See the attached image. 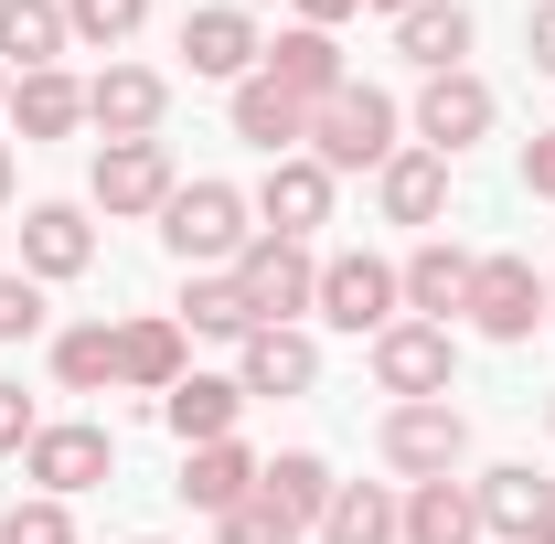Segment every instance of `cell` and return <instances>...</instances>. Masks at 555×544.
I'll return each instance as SVG.
<instances>
[{"label": "cell", "instance_id": "6da1fadb", "mask_svg": "<svg viewBox=\"0 0 555 544\" xmlns=\"http://www.w3.org/2000/svg\"><path fill=\"white\" fill-rule=\"evenodd\" d=\"M396 129H406V118H396V96L352 75L343 96H321V107H310V160H321L332 182H343V171H385V160L406 150Z\"/></svg>", "mask_w": 555, "mask_h": 544}, {"label": "cell", "instance_id": "7a4b0ae2", "mask_svg": "<svg viewBox=\"0 0 555 544\" xmlns=\"http://www.w3.org/2000/svg\"><path fill=\"white\" fill-rule=\"evenodd\" d=\"M160 246L182 257V277L193 268H235V257L257 246V204H246L235 182H182V193L160 204Z\"/></svg>", "mask_w": 555, "mask_h": 544}, {"label": "cell", "instance_id": "3957f363", "mask_svg": "<svg viewBox=\"0 0 555 544\" xmlns=\"http://www.w3.org/2000/svg\"><path fill=\"white\" fill-rule=\"evenodd\" d=\"M22 480H33L43 502H75V491L118 480V438H107L96 416H43V438L22 449Z\"/></svg>", "mask_w": 555, "mask_h": 544}, {"label": "cell", "instance_id": "277c9868", "mask_svg": "<svg viewBox=\"0 0 555 544\" xmlns=\"http://www.w3.org/2000/svg\"><path fill=\"white\" fill-rule=\"evenodd\" d=\"M310 310H321L332 332L374 341V332H396V321H406V288H396L385 257H363V246H352V257H321V299H310Z\"/></svg>", "mask_w": 555, "mask_h": 544}, {"label": "cell", "instance_id": "5b68a950", "mask_svg": "<svg viewBox=\"0 0 555 544\" xmlns=\"http://www.w3.org/2000/svg\"><path fill=\"white\" fill-rule=\"evenodd\" d=\"M385 470L396 480H449L460 459H470V416L449 406V396H427V406H385Z\"/></svg>", "mask_w": 555, "mask_h": 544}, {"label": "cell", "instance_id": "8992f818", "mask_svg": "<svg viewBox=\"0 0 555 544\" xmlns=\"http://www.w3.org/2000/svg\"><path fill=\"white\" fill-rule=\"evenodd\" d=\"M374 385H385L396 406L449 396V385H460V341H449V321H396V332H374Z\"/></svg>", "mask_w": 555, "mask_h": 544}, {"label": "cell", "instance_id": "52a82bcc", "mask_svg": "<svg viewBox=\"0 0 555 544\" xmlns=\"http://www.w3.org/2000/svg\"><path fill=\"white\" fill-rule=\"evenodd\" d=\"M86 193H96V213H160L171 193H182V171H171V150L160 139H107L96 150V171H86Z\"/></svg>", "mask_w": 555, "mask_h": 544}, {"label": "cell", "instance_id": "ba28073f", "mask_svg": "<svg viewBox=\"0 0 555 544\" xmlns=\"http://www.w3.org/2000/svg\"><path fill=\"white\" fill-rule=\"evenodd\" d=\"M235 288H246L257 332H268V321H299V310L321 299V257H310V246H288V235H257V246L235 257Z\"/></svg>", "mask_w": 555, "mask_h": 544}, {"label": "cell", "instance_id": "9c48e42d", "mask_svg": "<svg viewBox=\"0 0 555 544\" xmlns=\"http://www.w3.org/2000/svg\"><path fill=\"white\" fill-rule=\"evenodd\" d=\"M491 118H502V96H491L481 75H427L416 86V150H438V160H460L470 139H491Z\"/></svg>", "mask_w": 555, "mask_h": 544}, {"label": "cell", "instance_id": "30bf717a", "mask_svg": "<svg viewBox=\"0 0 555 544\" xmlns=\"http://www.w3.org/2000/svg\"><path fill=\"white\" fill-rule=\"evenodd\" d=\"M246 204H257V235H288V246H310V235L332 224V171H321L310 150H288V160H268V182H257Z\"/></svg>", "mask_w": 555, "mask_h": 544}, {"label": "cell", "instance_id": "8fae6325", "mask_svg": "<svg viewBox=\"0 0 555 544\" xmlns=\"http://www.w3.org/2000/svg\"><path fill=\"white\" fill-rule=\"evenodd\" d=\"M534 321H545L534 257H481V268H470V332L481 341H534Z\"/></svg>", "mask_w": 555, "mask_h": 544}, {"label": "cell", "instance_id": "7c38bea8", "mask_svg": "<svg viewBox=\"0 0 555 544\" xmlns=\"http://www.w3.org/2000/svg\"><path fill=\"white\" fill-rule=\"evenodd\" d=\"M160 118H171V75L160 65H107L86 86V129H107V139H160Z\"/></svg>", "mask_w": 555, "mask_h": 544}, {"label": "cell", "instance_id": "4fadbf2b", "mask_svg": "<svg viewBox=\"0 0 555 544\" xmlns=\"http://www.w3.org/2000/svg\"><path fill=\"white\" fill-rule=\"evenodd\" d=\"M257 54H268V33H257V11H235V0H214V11H193V22H182V65L214 75V86H246V75H257Z\"/></svg>", "mask_w": 555, "mask_h": 544}, {"label": "cell", "instance_id": "5bb4252c", "mask_svg": "<svg viewBox=\"0 0 555 544\" xmlns=\"http://www.w3.org/2000/svg\"><path fill=\"white\" fill-rule=\"evenodd\" d=\"M235 385H246V396H310V385H321V341L299 332V321L246 332L235 341Z\"/></svg>", "mask_w": 555, "mask_h": 544}, {"label": "cell", "instance_id": "9a60e30c", "mask_svg": "<svg viewBox=\"0 0 555 544\" xmlns=\"http://www.w3.org/2000/svg\"><path fill=\"white\" fill-rule=\"evenodd\" d=\"M257 75H268V86H288V96H310V107H321V96H343V86H352L343 43H332L321 22H288V33H268V54H257Z\"/></svg>", "mask_w": 555, "mask_h": 544}, {"label": "cell", "instance_id": "2e32d148", "mask_svg": "<svg viewBox=\"0 0 555 544\" xmlns=\"http://www.w3.org/2000/svg\"><path fill=\"white\" fill-rule=\"evenodd\" d=\"M96 268V224H86V204H33L22 213V277H86Z\"/></svg>", "mask_w": 555, "mask_h": 544}, {"label": "cell", "instance_id": "e0dca14e", "mask_svg": "<svg viewBox=\"0 0 555 544\" xmlns=\"http://www.w3.org/2000/svg\"><path fill=\"white\" fill-rule=\"evenodd\" d=\"M182 321H171V310H150V321H118V385H129V396H171V385H182V374H193V352H182Z\"/></svg>", "mask_w": 555, "mask_h": 544}, {"label": "cell", "instance_id": "ac0fdd59", "mask_svg": "<svg viewBox=\"0 0 555 544\" xmlns=\"http://www.w3.org/2000/svg\"><path fill=\"white\" fill-rule=\"evenodd\" d=\"M470 502H481V534H502V544L555 534V480H534V470H481Z\"/></svg>", "mask_w": 555, "mask_h": 544}, {"label": "cell", "instance_id": "d6986e66", "mask_svg": "<svg viewBox=\"0 0 555 544\" xmlns=\"http://www.w3.org/2000/svg\"><path fill=\"white\" fill-rule=\"evenodd\" d=\"M470 246H449V235H427L406 268H396V288H406V321H449V310H470Z\"/></svg>", "mask_w": 555, "mask_h": 544}, {"label": "cell", "instance_id": "ffe728a7", "mask_svg": "<svg viewBox=\"0 0 555 544\" xmlns=\"http://www.w3.org/2000/svg\"><path fill=\"white\" fill-rule=\"evenodd\" d=\"M235 416H246V385H235V374H182V385L160 396V427H171L182 449H214V438H235Z\"/></svg>", "mask_w": 555, "mask_h": 544}, {"label": "cell", "instance_id": "44dd1931", "mask_svg": "<svg viewBox=\"0 0 555 544\" xmlns=\"http://www.w3.org/2000/svg\"><path fill=\"white\" fill-rule=\"evenodd\" d=\"M11 129H22V150H43V139H75V129H86V86H75L65 65L11 75Z\"/></svg>", "mask_w": 555, "mask_h": 544}, {"label": "cell", "instance_id": "7402d4cb", "mask_svg": "<svg viewBox=\"0 0 555 544\" xmlns=\"http://www.w3.org/2000/svg\"><path fill=\"white\" fill-rule=\"evenodd\" d=\"M224 118H235V139H257L268 160H288V150H310V96H288V86H268V75H246Z\"/></svg>", "mask_w": 555, "mask_h": 544}, {"label": "cell", "instance_id": "603a6c76", "mask_svg": "<svg viewBox=\"0 0 555 544\" xmlns=\"http://www.w3.org/2000/svg\"><path fill=\"white\" fill-rule=\"evenodd\" d=\"M374 204H385V224H438V213H449V160L406 139V150L374 171Z\"/></svg>", "mask_w": 555, "mask_h": 544}, {"label": "cell", "instance_id": "cb8c5ba5", "mask_svg": "<svg viewBox=\"0 0 555 544\" xmlns=\"http://www.w3.org/2000/svg\"><path fill=\"white\" fill-rule=\"evenodd\" d=\"M396 544H481V502H470V480H406Z\"/></svg>", "mask_w": 555, "mask_h": 544}, {"label": "cell", "instance_id": "d4e9b609", "mask_svg": "<svg viewBox=\"0 0 555 544\" xmlns=\"http://www.w3.org/2000/svg\"><path fill=\"white\" fill-rule=\"evenodd\" d=\"M257 470H268V459H246L235 438H214V449H182V502L224 523V513H235V502L257 491Z\"/></svg>", "mask_w": 555, "mask_h": 544}, {"label": "cell", "instance_id": "484cf974", "mask_svg": "<svg viewBox=\"0 0 555 544\" xmlns=\"http://www.w3.org/2000/svg\"><path fill=\"white\" fill-rule=\"evenodd\" d=\"M65 43H75L65 0H0V65H11V75H43Z\"/></svg>", "mask_w": 555, "mask_h": 544}, {"label": "cell", "instance_id": "4316f807", "mask_svg": "<svg viewBox=\"0 0 555 544\" xmlns=\"http://www.w3.org/2000/svg\"><path fill=\"white\" fill-rule=\"evenodd\" d=\"M396 54H406L416 75H460V54H470V11H460V0H416L406 22H396Z\"/></svg>", "mask_w": 555, "mask_h": 544}, {"label": "cell", "instance_id": "83f0119b", "mask_svg": "<svg viewBox=\"0 0 555 544\" xmlns=\"http://www.w3.org/2000/svg\"><path fill=\"white\" fill-rule=\"evenodd\" d=\"M257 491H268L278 513H288V523L310 534V523L332 513V491H343V480H332V459H321V449H278L268 470H257Z\"/></svg>", "mask_w": 555, "mask_h": 544}, {"label": "cell", "instance_id": "f1b7e54d", "mask_svg": "<svg viewBox=\"0 0 555 544\" xmlns=\"http://www.w3.org/2000/svg\"><path fill=\"white\" fill-rule=\"evenodd\" d=\"M182 332H204V341H246L257 332V310H246V288H235V268H193L182 277V310H171Z\"/></svg>", "mask_w": 555, "mask_h": 544}, {"label": "cell", "instance_id": "f546056e", "mask_svg": "<svg viewBox=\"0 0 555 544\" xmlns=\"http://www.w3.org/2000/svg\"><path fill=\"white\" fill-rule=\"evenodd\" d=\"M54 385H65V396H107V385H118V321L54 332Z\"/></svg>", "mask_w": 555, "mask_h": 544}, {"label": "cell", "instance_id": "4dcf8cb0", "mask_svg": "<svg viewBox=\"0 0 555 544\" xmlns=\"http://www.w3.org/2000/svg\"><path fill=\"white\" fill-rule=\"evenodd\" d=\"M396 513H406V502H396L385 480H343L332 513H321V544H396Z\"/></svg>", "mask_w": 555, "mask_h": 544}, {"label": "cell", "instance_id": "1f68e13d", "mask_svg": "<svg viewBox=\"0 0 555 544\" xmlns=\"http://www.w3.org/2000/svg\"><path fill=\"white\" fill-rule=\"evenodd\" d=\"M65 22H75V43H96V54H118L139 22H150V0H65Z\"/></svg>", "mask_w": 555, "mask_h": 544}, {"label": "cell", "instance_id": "d6a6232c", "mask_svg": "<svg viewBox=\"0 0 555 544\" xmlns=\"http://www.w3.org/2000/svg\"><path fill=\"white\" fill-rule=\"evenodd\" d=\"M0 544H75V513L43 502V491H22V502L0 513Z\"/></svg>", "mask_w": 555, "mask_h": 544}, {"label": "cell", "instance_id": "836d02e7", "mask_svg": "<svg viewBox=\"0 0 555 544\" xmlns=\"http://www.w3.org/2000/svg\"><path fill=\"white\" fill-rule=\"evenodd\" d=\"M214 544H299V523H288V513H278L268 491H246V502H235V513H224V523H214Z\"/></svg>", "mask_w": 555, "mask_h": 544}, {"label": "cell", "instance_id": "e575fe53", "mask_svg": "<svg viewBox=\"0 0 555 544\" xmlns=\"http://www.w3.org/2000/svg\"><path fill=\"white\" fill-rule=\"evenodd\" d=\"M33 332H43V277L0 268V341H33Z\"/></svg>", "mask_w": 555, "mask_h": 544}, {"label": "cell", "instance_id": "d590c367", "mask_svg": "<svg viewBox=\"0 0 555 544\" xmlns=\"http://www.w3.org/2000/svg\"><path fill=\"white\" fill-rule=\"evenodd\" d=\"M33 438H43V406L22 396V374H0V459H22Z\"/></svg>", "mask_w": 555, "mask_h": 544}, {"label": "cell", "instance_id": "8d00e7d4", "mask_svg": "<svg viewBox=\"0 0 555 544\" xmlns=\"http://www.w3.org/2000/svg\"><path fill=\"white\" fill-rule=\"evenodd\" d=\"M524 193H534V204H555V129L524 139Z\"/></svg>", "mask_w": 555, "mask_h": 544}, {"label": "cell", "instance_id": "74e56055", "mask_svg": "<svg viewBox=\"0 0 555 544\" xmlns=\"http://www.w3.org/2000/svg\"><path fill=\"white\" fill-rule=\"evenodd\" d=\"M524 54H534V75H555V0H534V22H524Z\"/></svg>", "mask_w": 555, "mask_h": 544}, {"label": "cell", "instance_id": "f35d334b", "mask_svg": "<svg viewBox=\"0 0 555 544\" xmlns=\"http://www.w3.org/2000/svg\"><path fill=\"white\" fill-rule=\"evenodd\" d=\"M288 11H299V22H321V33H332V22H352V11H363V0H288Z\"/></svg>", "mask_w": 555, "mask_h": 544}, {"label": "cell", "instance_id": "ab89813d", "mask_svg": "<svg viewBox=\"0 0 555 544\" xmlns=\"http://www.w3.org/2000/svg\"><path fill=\"white\" fill-rule=\"evenodd\" d=\"M0 204H11V139H0Z\"/></svg>", "mask_w": 555, "mask_h": 544}, {"label": "cell", "instance_id": "60d3db41", "mask_svg": "<svg viewBox=\"0 0 555 544\" xmlns=\"http://www.w3.org/2000/svg\"><path fill=\"white\" fill-rule=\"evenodd\" d=\"M363 11H396V22H406V11H416V0H363Z\"/></svg>", "mask_w": 555, "mask_h": 544}, {"label": "cell", "instance_id": "b9f144b4", "mask_svg": "<svg viewBox=\"0 0 555 544\" xmlns=\"http://www.w3.org/2000/svg\"><path fill=\"white\" fill-rule=\"evenodd\" d=\"M0 118H11V65H0Z\"/></svg>", "mask_w": 555, "mask_h": 544}, {"label": "cell", "instance_id": "7bdbcfd3", "mask_svg": "<svg viewBox=\"0 0 555 544\" xmlns=\"http://www.w3.org/2000/svg\"><path fill=\"white\" fill-rule=\"evenodd\" d=\"M545 321H555V277H545Z\"/></svg>", "mask_w": 555, "mask_h": 544}, {"label": "cell", "instance_id": "ee69618b", "mask_svg": "<svg viewBox=\"0 0 555 544\" xmlns=\"http://www.w3.org/2000/svg\"><path fill=\"white\" fill-rule=\"evenodd\" d=\"M139 544H160V534H139Z\"/></svg>", "mask_w": 555, "mask_h": 544}, {"label": "cell", "instance_id": "f6af8a7d", "mask_svg": "<svg viewBox=\"0 0 555 544\" xmlns=\"http://www.w3.org/2000/svg\"><path fill=\"white\" fill-rule=\"evenodd\" d=\"M545 427H555V406H545Z\"/></svg>", "mask_w": 555, "mask_h": 544}, {"label": "cell", "instance_id": "bcb514c9", "mask_svg": "<svg viewBox=\"0 0 555 544\" xmlns=\"http://www.w3.org/2000/svg\"><path fill=\"white\" fill-rule=\"evenodd\" d=\"M534 544H555V534H534Z\"/></svg>", "mask_w": 555, "mask_h": 544}]
</instances>
